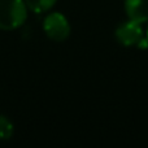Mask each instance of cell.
Returning a JSON list of instances; mask_svg holds the SVG:
<instances>
[{"instance_id": "3957f363", "label": "cell", "mask_w": 148, "mask_h": 148, "mask_svg": "<svg viewBox=\"0 0 148 148\" xmlns=\"http://www.w3.org/2000/svg\"><path fill=\"white\" fill-rule=\"evenodd\" d=\"M43 30L51 40L64 42L70 34V25L64 14L53 12L46 16L43 21Z\"/></svg>"}, {"instance_id": "8992f818", "label": "cell", "mask_w": 148, "mask_h": 148, "mask_svg": "<svg viewBox=\"0 0 148 148\" xmlns=\"http://www.w3.org/2000/svg\"><path fill=\"white\" fill-rule=\"evenodd\" d=\"M13 135V123L5 116H0V140H8Z\"/></svg>"}, {"instance_id": "277c9868", "label": "cell", "mask_w": 148, "mask_h": 148, "mask_svg": "<svg viewBox=\"0 0 148 148\" xmlns=\"http://www.w3.org/2000/svg\"><path fill=\"white\" fill-rule=\"evenodd\" d=\"M125 10L131 21L139 23L148 21V0H125Z\"/></svg>"}, {"instance_id": "52a82bcc", "label": "cell", "mask_w": 148, "mask_h": 148, "mask_svg": "<svg viewBox=\"0 0 148 148\" xmlns=\"http://www.w3.org/2000/svg\"><path fill=\"white\" fill-rule=\"evenodd\" d=\"M146 35H147V39H148V29H147V34H146Z\"/></svg>"}, {"instance_id": "7a4b0ae2", "label": "cell", "mask_w": 148, "mask_h": 148, "mask_svg": "<svg viewBox=\"0 0 148 148\" xmlns=\"http://www.w3.org/2000/svg\"><path fill=\"white\" fill-rule=\"evenodd\" d=\"M116 38L125 47H138V48L148 47V39L143 33L142 23L131 20L118 26L116 30Z\"/></svg>"}, {"instance_id": "6da1fadb", "label": "cell", "mask_w": 148, "mask_h": 148, "mask_svg": "<svg viewBox=\"0 0 148 148\" xmlns=\"http://www.w3.org/2000/svg\"><path fill=\"white\" fill-rule=\"evenodd\" d=\"M27 18L25 0H0V30H16Z\"/></svg>"}, {"instance_id": "5b68a950", "label": "cell", "mask_w": 148, "mask_h": 148, "mask_svg": "<svg viewBox=\"0 0 148 148\" xmlns=\"http://www.w3.org/2000/svg\"><path fill=\"white\" fill-rule=\"evenodd\" d=\"M57 0H25L29 9L35 13H44L55 5Z\"/></svg>"}]
</instances>
